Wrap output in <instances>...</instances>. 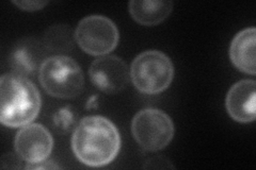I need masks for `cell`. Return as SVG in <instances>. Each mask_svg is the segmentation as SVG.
<instances>
[{"label":"cell","instance_id":"1","mask_svg":"<svg viewBox=\"0 0 256 170\" xmlns=\"http://www.w3.org/2000/svg\"><path fill=\"white\" fill-rule=\"evenodd\" d=\"M75 157L90 167L110 164L121 148L116 127L102 116H88L79 121L72 137Z\"/></svg>","mask_w":256,"mask_h":170},{"label":"cell","instance_id":"2","mask_svg":"<svg viewBox=\"0 0 256 170\" xmlns=\"http://www.w3.org/2000/svg\"><path fill=\"white\" fill-rule=\"evenodd\" d=\"M0 121L6 127L18 128L30 124L38 115L42 100L36 86L16 72L0 78Z\"/></svg>","mask_w":256,"mask_h":170},{"label":"cell","instance_id":"3","mask_svg":"<svg viewBox=\"0 0 256 170\" xmlns=\"http://www.w3.org/2000/svg\"><path fill=\"white\" fill-rule=\"evenodd\" d=\"M38 79L47 94L61 99L75 98L84 85L82 68L66 55L48 56L38 70Z\"/></svg>","mask_w":256,"mask_h":170},{"label":"cell","instance_id":"4","mask_svg":"<svg viewBox=\"0 0 256 170\" xmlns=\"http://www.w3.org/2000/svg\"><path fill=\"white\" fill-rule=\"evenodd\" d=\"M174 77L173 63L158 50H146L136 56L130 66L134 87L143 94L155 95L166 91Z\"/></svg>","mask_w":256,"mask_h":170},{"label":"cell","instance_id":"5","mask_svg":"<svg viewBox=\"0 0 256 170\" xmlns=\"http://www.w3.org/2000/svg\"><path fill=\"white\" fill-rule=\"evenodd\" d=\"M132 132L143 149L159 151L170 144L174 136V124L164 111L144 109L134 115Z\"/></svg>","mask_w":256,"mask_h":170},{"label":"cell","instance_id":"6","mask_svg":"<svg viewBox=\"0 0 256 170\" xmlns=\"http://www.w3.org/2000/svg\"><path fill=\"white\" fill-rule=\"evenodd\" d=\"M118 30L116 23L102 15H90L80 20L75 39L82 49L92 55H106L118 46Z\"/></svg>","mask_w":256,"mask_h":170},{"label":"cell","instance_id":"7","mask_svg":"<svg viewBox=\"0 0 256 170\" xmlns=\"http://www.w3.org/2000/svg\"><path fill=\"white\" fill-rule=\"evenodd\" d=\"M92 83L106 94L122 92L128 85L130 69L127 64L116 55H100L94 60L89 69Z\"/></svg>","mask_w":256,"mask_h":170},{"label":"cell","instance_id":"8","mask_svg":"<svg viewBox=\"0 0 256 170\" xmlns=\"http://www.w3.org/2000/svg\"><path fill=\"white\" fill-rule=\"evenodd\" d=\"M15 150L18 156L28 164L46 161L54 148L50 132L40 124L24 126L15 136Z\"/></svg>","mask_w":256,"mask_h":170},{"label":"cell","instance_id":"9","mask_svg":"<svg viewBox=\"0 0 256 170\" xmlns=\"http://www.w3.org/2000/svg\"><path fill=\"white\" fill-rule=\"evenodd\" d=\"M256 82L242 80L230 88L226 105L230 116L239 123H251L256 117Z\"/></svg>","mask_w":256,"mask_h":170},{"label":"cell","instance_id":"10","mask_svg":"<svg viewBox=\"0 0 256 170\" xmlns=\"http://www.w3.org/2000/svg\"><path fill=\"white\" fill-rule=\"evenodd\" d=\"M48 50L44 43H40L34 38H25L15 45L11 52L10 64L13 72L22 76H29L38 69L40 70Z\"/></svg>","mask_w":256,"mask_h":170},{"label":"cell","instance_id":"11","mask_svg":"<svg viewBox=\"0 0 256 170\" xmlns=\"http://www.w3.org/2000/svg\"><path fill=\"white\" fill-rule=\"evenodd\" d=\"M255 43L256 30L252 27L237 33L230 47V58L235 67L249 75L256 74Z\"/></svg>","mask_w":256,"mask_h":170},{"label":"cell","instance_id":"12","mask_svg":"<svg viewBox=\"0 0 256 170\" xmlns=\"http://www.w3.org/2000/svg\"><path fill=\"white\" fill-rule=\"evenodd\" d=\"M172 1L156 0H132L130 2V13L132 18L143 26H156L170 15Z\"/></svg>","mask_w":256,"mask_h":170},{"label":"cell","instance_id":"13","mask_svg":"<svg viewBox=\"0 0 256 170\" xmlns=\"http://www.w3.org/2000/svg\"><path fill=\"white\" fill-rule=\"evenodd\" d=\"M44 45L48 50L68 51L73 48V33L66 25H54L46 31Z\"/></svg>","mask_w":256,"mask_h":170},{"label":"cell","instance_id":"14","mask_svg":"<svg viewBox=\"0 0 256 170\" xmlns=\"http://www.w3.org/2000/svg\"><path fill=\"white\" fill-rule=\"evenodd\" d=\"M77 119V110L72 105H66V107L60 108L57 112L54 113L52 125L56 131L61 134H66L75 130L78 125Z\"/></svg>","mask_w":256,"mask_h":170},{"label":"cell","instance_id":"15","mask_svg":"<svg viewBox=\"0 0 256 170\" xmlns=\"http://www.w3.org/2000/svg\"><path fill=\"white\" fill-rule=\"evenodd\" d=\"M12 3L16 6H18L20 10L32 12L43 9L46 4H48V1H28V0H26V1L25 0H24V1H16V0H13Z\"/></svg>","mask_w":256,"mask_h":170},{"label":"cell","instance_id":"16","mask_svg":"<svg viewBox=\"0 0 256 170\" xmlns=\"http://www.w3.org/2000/svg\"><path fill=\"white\" fill-rule=\"evenodd\" d=\"M60 166L52 161H43L36 164H28L25 166L26 169H58Z\"/></svg>","mask_w":256,"mask_h":170},{"label":"cell","instance_id":"17","mask_svg":"<svg viewBox=\"0 0 256 170\" xmlns=\"http://www.w3.org/2000/svg\"><path fill=\"white\" fill-rule=\"evenodd\" d=\"M98 108V95H93L91 96L89 100L86 103V110H94Z\"/></svg>","mask_w":256,"mask_h":170}]
</instances>
